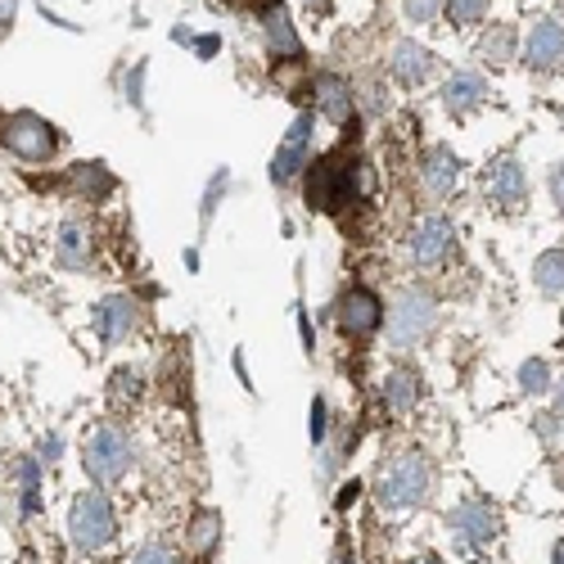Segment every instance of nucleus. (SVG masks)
<instances>
[{
    "instance_id": "nucleus-8",
    "label": "nucleus",
    "mask_w": 564,
    "mask_h": 564,
    "mask_svg": "<svg viewBox=\"0 0 564 564\" xmlns=\"http://www.w3.org/2000/svg\"><path fill=\"white\" fill-rule=\"evenodd\" d=\"M456 240H460V230L443 208L415 213L411 226L402 230V258H406L411 271H438V267L452 262Z\"/></svg>"
},
{
    "instance_id": "nucleus-5",
    "label": "nucleus",
    "mask_w": 564,
    "mask_h": 564,
    "mask_svg": "<svg viewBox=\"0 0 564 564\" xmlns=\"http://www.w3.org/2000/svg\"><path fill=\"white\" fill-rule=\"evenodd\" d=\"M64 533H68V546L86 560H100L118 546L122 538V520H118V506L105 488H82L73 501H68V520H64Z\"/></svg>"
},
{
    "instance_id": "nucleus-27",
    "label": "nucleus",
    "mask_w": 564,
    "mask_h": 564,
    "mask_svg": "<svg viewBox=\"0 0 564 564\" xmlns=\"http://www.w3.org/2000/svg\"><path fill=\"white\" fill-rule=\"evenodd\" d=\"M140 398H145V370H135V366H118L109 375V406L122 415L131 406H140Z\"/></svg>"
},
{
    "instance_id": "nucleus-19",
    "label": "nucleus",
    "mask_w": 564,
    "mask_h": 564,
    "mask_svg": "<svg viewBox=\"0 0 564 564\" xmlns=\"http://www.w3.org/2000/svg\"><path fill=\"white\" fill-rule=\"evenodd\" d=\"M488 96H492V86H488V77L479 73V68H456L447 82H443V90H438V105H443V113L447 118H469V113H479L484 105H488Z\"/></svg>"
},
{
    "instance_id": "nucleus-46",
    "label": "nucleus",
    "mask_w": 564,
    "mask_h": 564,
    "mask_svg": "<svg viewBox=\"0 0 564 564\" xmlns=\"http://www.w3.org/2000/svg\"><path fill=\"white\" fill-rule=\"evenodd\" d=\"M551 411L564 420V380H555V389H551Z\"/></svg>"
},
{
    "instance_id": "nucleus-11",
    "label": "nucleus",
    "mask_w": 564,
    "mask_h": 564,
    "mask_svg": "<svg viewBox=\"0 0 564 564\" xmlns=\"http://www.w3.org/2000/svg\"><path fill=\"white\" fill-rule=\"evenodd\" d=\"M479 185H484V204H488L492 213H501V217L524 213L529 199H533V181H529V167L520 163V154H497V159L484 167Z\"/></svg>"
},
{
    "instance_id": "nucleus-36",
    "label": "nucleus",
    "mask_w": 564,
    "mask_h": 564,
    "mask_svg": "<svg viewBox=\"0 0 564 564\" xmlns=\"http://www.w3.org/2000/svg\"><path fill=\"white\" fill-rule=\"evenodd\" d=\"M529 430L538 434V443H542V447H555V443H560V434H564V420H560L555 411H542V415H533V420H529Z\"/></svg>"
},
{
    "instance_id": "nucleus-15",
    "label": "nucleus",
    "mask_w": 564,
    "mask_h": 564,
    "mask_svg": "<svg viewBox=\"0 0 564 564\" xmlns=\"http://www.w3.org/2000/svg\"><path fill=\"white\" fill-rule=\"evenodd\" d=\"M520 64L538 77H551L564 68V19L560 14H542L529 28V36L520 45Z\"/></svg>"
},
{
    "instance_id": "nucleus-2",
    "label": "nucleus",
    "mask_w": 564,
    "mask_h": 564,
    "mask_svg": "<svg viewBox=\"0 0 564 564\" xmlns=\"http://www.w3.org/2000/svg\"><path fill=\"white\" fill-rule=\"evenodd\" d=\"M77 460H82V475L90 488H122L131 479V469L140 460V447L131 438V430L122 425L118 415H105L96 420L86 434H82V447H77Z\"/></svg>"
},
{
    "instance_id": "nucleus-41",
    "label": "nucleus",
    "mask_w": 564,
    "mask_h": 564,
    "mask_svg": "<svg viewBox=\"0 0 564 564\" xmlns=\"http://www.w3.org/2000/svg\"><path fill=\"white\" fill-rule=\"evenodd\" d=\"M19 23V0H0V36Z\"/></svg>"
},
{
    "instance_id": "nucleus-12",
    "label": "nucleus",
    "mask_w": 564,
    "mask_h": 564,
    "mask_svg": "<svg viewBox=\"0 0 564 564\" xmlns=\"http://www.w3.org/2000/svg\"><path fill=\"white\" fill-rule=\"evenodd\" d=\"M90 330H96V344L105 352L113 348H127L140 330H145V303L135 294H105L96 307H90Z\"/></svg>"
},
{
    "instance_id": "nucleus-33",
    "label": "nucleus",
    "mask_w": 564,
    "mask_h": 564,
    "mask_svg": "<svg viewBox=\"0 0 564 564\" xmlns=\"http://www.w3.org/2000/svg\"><path fill=\"white\" fill-rule=\"evenodd\" d=\"M357 109H361L366 118H384V113H389V90H384L380 82H361V86H357Z\"/></svg>"
},
{
    "instance_id": "nucleus-31",
    "label": "nucleus",
    "mask_w": 564,
    "mask_h": 564,
    "mask_svg": "<svg viewBox=\"0 0 564 564\" xmlns=\"http://www.w3.org/2000/svg\"><path fill=\"white\" fill-rule=\"evenodd\" d=\"M488 10H492V0H443V19L452 28H475L488 19Z\"/></svg>"
},
{
    "instance_id": "nucleus-4",
    "label": "nucleus",
    "mask_w": 564,
    "mask_h": 564,
    "mask_svg": "<svg viewBox=\"0 0 564 564\" xmlns=\"http://www.w3.org/2000/svg\"><path fill=\"white\" fill-rule=\"evenodd\" d=\"M361 181H366V163L348 145H339L330 154L312 159V167L303 176V204H307V213L335 217L361 199Z\"/></svg>"
},
{
    "instance_id": "nucleus-26",
    "label": "nucleus",
    "mask_w": 564,
    "mask_h": 564,
    "mask_svg": "<svg viewBox=\"0 0 564 564\" xmlns=\"http://www.w3.org/2000/svg\"><path fill=\"white\" fill-rule=\"evenodd\" d=\"M555 380L560 375H555V366L546 357H524L520 370H514V389H520L524 398H551Z\"/></svg>"
},
{
    "instance_id": "nucleus-40",
    "label": "nucleus",
    "mask_w": 564,
    "mask_h": 564,
    "mask_svg": "<svg viewBox=\"0 0 564 564\" xmlns=\"http://www.w3.org/2000/svg\"><path fill=\"white\" fill-rule=\"evenodd\" d=\"M191 51H195L199 59H213V55L221 51V36H217V32H208V36H195V41H191Z\"/></svg>"
},
{
    "instance_id": "nucleus-9",
    "label": "nucleus",
    "mask_w": 564,
    "mask_h": 564,
    "mask_svg": "<svg viewBox=\"0 0 564 564\" xmlns=\"http://www.w3.org/2000/svg\"><path fill=\"white\" fill-rule=\"evenodd\" d=\"M384 294L366 285V280H348V285L335 294L330 303V316H335V330L348 339V344H370L375 335H384Z\"/></svg>"
},
{
    "instance_id": "nucleus-48",
    "label": "nucleus",
    "mask_w": 564,
    "mask_h": 564,
    "mask_svg": "<svg viewBox=\"0 0 564 564\" xmlns=\"http://www.w3.org/2000/svg\"><path fill=\"white\" fill-rule=\"evenodd\" d=\"M185 271H199V249H185Z\"/></svg>"
},
{
    "instance_id": "nucleus-23",
    "label": "nucleus",
    "mask_w": 564,
    "mask_h": 564,
    "mask_svg": "<svg viewBox=\"0 0 564 564\" xmlns=\"http://www.w3.org/2000/svg\"><path fill=\"white\" fill-rule=\"evenodd\" d=\"M41 475H45V465H41L32 452H23V456L14 460V514H19L23 524H28V520H36V514L45 510Z\"/></svg>"
},
{
    "instance_id": "nucleus-45",
    "label": "nucleus",
    "mask_w": 564,
    "mask_h": 564,
    "mask_svg": "<svg viewBox=\"0 0 564 564\" xmlns=\"http://www.w3.org/2000/svg\"><path fill=\"white\" fill-rule=\"evenodd\" d=\"M402 564H447L443 555H434V551H415V555H406Z\"/></svg>"
},
{
    "instance_id": "nucleus-18",
    "label": "nucleus",
    "mask_w": 564,
    "mask_h": 564,
    "mask_svg": "<svg viewBox=\"0 0 564 564\" xmlns=\"http://www.w3.org/2000/svg\"><path fill=\"white\" fill-rule=\"evenodd\" d=\"M258 23H262V36H267V51H271V59L275 64H299V68H307V51H303V36L294 32V19H290V10L280 6V0H271V6H262L258 10Z\"/></svg>"
},
{
    "instance_id": "nucleus-34",
    "label": "nucleus",
    "mask_w": 564,
    "mask_h": 564,
    "mask_svg": "<svg viewBox=\"0 0 564 564\" xmlns=\"http://www.w3.org/2000/svg\"><path fill=\"white\" fill-rule=\"evenodd\" d=\"M145 77H150V64L140 59L127 77H122V100L131 105V109H145Z\"/></svg>"
},
{
    "instance_id": "nucleus-10",
    "label": "nucleus",
    "mask_w": 564,
    "mask_h": 564,
    "mask_svg": "<svg viewBox=\"0 0 564 564\" xmlns=\"http://www.w3.org/2000/svg\"><path fill=\"white\" fill-rule=\"evenodd\" d=\"M316 122H321L316 109H299V118L290 122L285 140L275 145V154L267 163V176H271L275 191H294V185H303V176H307V167L316 159Z\"/></svg>"
},
{
    "instance_id": "nucleus-47",
    "label": "nucleus",
    "mask_w": 564,
    "mask_h": 564,
    "mask_svg": "<svg viewBox=\"0 0 564 564\" xmlns=\"http://www.w3.org/2000/svg\"><path fill=\"white\" fill-rule=\"evenodd\" d=\"M546 564H564V533L551 538V551H546Z\"/></svg>"
},
{
    "instance_id": "nucleus-44",
    "label": "nucleus",
    "mask_w": 564,
    "mask_h": 564,
    "mask_svg": "<svg viewBox=\"0 0 564 564\" xmlns=\"http://www.w3.org/2000/svg\"><path fill=\"white\" fill-rule=\"evenodd\" d=\"M335 564H361L357 546H352V542H339V546H335Z\"/></svg>"
},
{
    "instance_id": "nucleus-20",
    "label": "nucleus",
    "mask_w": 564,
    "mask_h": 564,
    "mask_svg": "<svg viewBox=\"0 0 564 564\" xmlns=\"http://www.w3.org/2000/svg\"><path fill=\"white\" fill-rule=\"evenodd\" d=\"M64 191H68L77 204H105V199H113V191H118V176H113L109 163H100V159H82V163H73V167L64 172Z\"/></svg>"
},
{
    "instance_id": "nucleus-39",
    "label": "nucleus",
    "mask_w": 564,
    "mask_h": 564,
    "mask_svg": "<svg viewBox=\"0 0 564 564\" xmlns=\"http://www.w3.org/2000/svg\"><path fill=\"white\" fill-rule=\"evenodd\" d=\"M294 325H299V339H303V352L312 357V352H316V330H312V316H307V307H303V303H294Z\"/></svg>"
},
{
    "instance_id": "nucleus-24",
    "label": "nucleus",
    "mask_w": 564,
    "mask_h": 564,
    "mask_svg": "<svg viewBox=\"0 0 564 564\" xmlns=\"http://www.w3.org/2000/svg\"><path fill=\"white\" fill-rule=\"evenodd\" d=\"M520 45H524V36L514 32L510 23H488L484 36H479V51H475V55H479L484 68L497 73V68H510L514 59H520Z\"/></svg>"
},
{
    "instance_id": "nucleus-35",
    "label": "nucleus",
    "mask_w": 564,
    "mask_h": 564,
    "mask_svg": "<svg viewBox=\"0 0 564 564\" xmlns=\"http://www.w3.org/2000/svg\"><path fill=\"white\" fill-rule=\"evenodd\" d=\"M402 14H406V23L430 28L443 19V0H402Z\"/></svg>"
},
{
    "instance_id": "nucleus-38",
    "label": "nucleus",
    "mask_w": 564,
    "mask_h": 564,
    "mask_svg": "<svg viewBox=\"0 0 564 564\" xmlns=\"http://www.w3.org/2000/svg\"><path fill=\"white\" fill-rule=\"evenodd\" d=\"M361 492H370L361 479H344V484L335 488V514H348V510L361 501Z\"/></svg>"
},
{
    "instance_id": "nucleus-6",
    "label": "nucleus",
    "mask_w": 564,
    "mask_h": 564,
    "mask_svg": "<svg viewBox=\"0 0 564 564\" xmlns=\"http://www.w3.org/2000/svg\"><path fill=\"white\" fill-rule=\"evenodd\" d=\"M501 533H506V514H501V506L488 492H465V497L452 501V510H447V538H452V546L460 555L484 560L501 542Z\"/></svg>"
},
{
    "instance_id": "nucleus-29",
    "label": "nucleus",
    "mask_w": 564,
    "mask_h": 564,
    "mask_svg": "<svg viewBox=\"0 0 564 564\" xmlns=\"http://www.w3.org/2000/svg\"><path fill=\"white\" fill-rule=\"evenodd\" d=\"M127 564H185V551H176L167 538H145L140 546H131Z\"/></svg>"
},
{
    "instance_id": "nucleus-1",
    "label": "nucleus",
    "mask_w": 564,
    "mask_h": 564,
    "mask_svg": "<svg viewBox=\"0 0 564 564\" xmlns=\"http://www.w3.org/2000/svg\"><path fill=\"white\" fill-rule=\"evenodd\" d=\"M370 497L384 514H411V510H425L438 492V465L425 447H398L389 456H380L370 475Z\"/></svg>"
},
{
    "instance_id": "nucleus-7",
    "label": "nucleus",
    "mask_w": 564,
    "mask_h": 564,
    "mask_svg": "<svg viewBox=\"0 0 564 564\" xmlns=\"http://www.w3.org/2000/svg\"><path fill=\"white\" fill-rule=\"evenodd\" d=\"M0 150L14 163L45 167L64 154V131L32 109H14V113H0Z\"/></svg>"
},
{
    "instance_id": "nucleus-30",
    "label": "nucleus",
    "mask_w": 564,
    "mask_h": 564,
    "mask_svg": "<svg viewBox=\"0 0 564 564\" xmlns=\"http://www.w3.org/2000/svg\"><path fill=\"white\" fill-rule=\"evenodd\" d=\"M335 434V411H330V398L325 393H316L312 398V406H307V438H312V447H325V438Z\"/></svg>"
},
{
    "instance_id": "nucleus-13",
    "label": "nucleus",
    "mask_w": 564,
    "mask_h": 564,
    "mask_svg": "<svg viewBox=\"0 0 564 564\" xmlns=\"http://www.w3.org/2000/svg\"><path fill=\"white\" fill-rule=\"evenodd\" d=\"M415 176H420V191H425L434 204H447V199L460 195V185H465V159L452 145H443V140H434V145L420 150Z\"/></svg>"
},
{
    "instance_id": "nucleus-16",
    "label": "nucleus",
    "mask_w": 564,
    "mask_h": 564,
    "mask_svg": "<svg viewBox=\"0 0 564 564\" xmlns=\"http://www.w3.org/2000/svg\"><path fill=\"white\" fill-rule=\"evenodd\" d=\"M55 262L68 275H90V271H96V262H100L96 230H90L82 217H64L55 226Z\"/></svg>"
},
{
    "instance_id": "nucleus-22",
    "label": "nucleus",
    "mask_w": 564,
    "mask_h": 564,
    "mask_svg": "<svg viewBox=\"0 0 564 564\" xmlns=\"http://www.w3.org/2000/svg\"><path fill=\"white\" fill-rule=\"evenodd\" d=\"M375 393H380V406L389 411V415H411L415 406H420V375L411 370V366H393V370H384L380 375V384H375Z\"/></svg>"
},
{
    "instance_id": "nucleus-28",
    "label": "nucleus",
    "mask_w": 564,
    "mask_h": 564,
    "mask_svg": "<svg viewBox=\"0 0 564 564\" xmlns=\"http://www.w3.org/2000/svg\"><path fill=\"white\" fill-rule=\"evenodd\" d=\"M226 195H230V167H217L213 181L204 185V199H199V230L204 235H208V226H213V217H217V208H221Z\"/></svg>"
},
{
    "instance_id": "nucleus-42",
    "label": "nucleus",
    "mask_w": 564,
    "mask_h": 564,
    "mask_svg": "<svg viewBox=\"0 0 564 564\" xmlns=\"http://www.w3.org/2000/svg\"><path fill=\"white\" fill-rule=\"evenodd\" d=\"M230 366H235V375H240V384L253 393V375H249V361H245V352L235 348V357H230Z\"/></svg>"
},
{
    "instance_id": "nucleus-25",
    "label": "nucleus",
    "mask_w": 564,
    "mask_h": 564,
    "mask_svg": "<svg viewBox=\"0 0 564 564\" xmlns=\"http://www.w3.org/2000/svg\"><path fill=\"white\" fill-rule=\"evenodd\" d=\"M533 290L542 299H564V249L551 245L533 258Z\"/></svg>"
},
{
    "instance_id": "nucleus-32",
    "label": "nucleus",
    "mask_w": 564,
    "mask_h": 564,
    "mask_svg": "<svg viewBox=\"0 0 564 564\" xmlns=\"http://www.w3.org/2000/svg\"><path fill=\"white\" fill-rule=\"evenodd\" d=\"M64 452H68V443H64L59 430H45V434L36 438V447H32V456H36L45 469H59V465H64Z\"/></svg>"
},
{
    "instance_id": "nucleus-21",
    "label": "nucleus",
    "mask_w": 564,
    "mask_h": 564,
    "mask_svg": "<svg viewBox=\"0 0 564 564\" xmlns=\"http://www.w3.org/2000/svg\"><path fill=\"white\" fill-rule=\"evenodd\" d=\"M226 542V529H221V514L213 506H199L191 510V520H185V560L195 564H213L217 551Z\"/></svg>"
},
{
    "instance_id": "nucleus-14",
    "label": "nucleus",
    "mask_w": 564,
    "mask_h": 564,
    "mask_svg": "<svg viewBox=\"0 0 564 564\" xmlns=\"http://www.w3.org/2000/svg\"><path fill=\"white\" fill-rule=\"evenodd\" d=\"M312 109H316V118H325V122H335V127H352L357 118H361V109H357V86L344 77V73H335V68H321L316 77H312Z\"/></svg>"
},
{
    "instance_id": "nucleus-17",
    "label": "nucleus",
    "mask_w": 564,
    "mask_h": 564,
    "mask_svg": "<svg viewBox=\"0 0 564 564\" xmlns=\"http://www.w3.org/2000/svg\"><path fill=\"white\" fill-rule=\"evenodd\" d=\"M438 68H443V64H438V51H434V45L415 41V36L393 41V51H389V77H393L398 86L420 90L425 82H434Z\"/></svg>"
},
{
    "instance_id": "nucleus-3",
    "label": "nucleus",
    "mask_w": 564,
    "mask_h": 564,
    "mask_svg": "<svg viewBox=\"0 0 564 564\" xmlns=\"http://www.w3.org/2000/svg\"><path fill=\"white\" fill-rule=\"evenodd\" d=\"M443 325V303L430 285H420V280H406V285L393 290L389 299V312H384V339L398 357L406 352H420Z\"/></svg>"
},
{
    "instance_id": "nucleus-43",
    "label": "nucleus",
    "mask_w": 564,
    "mask_h": 564,
    "mask_svg": "<svg viewBox=\"0 0 564 564\" xmlns=\"http://www.w3.org/2000/svg\"><path fill=\"white\" fill-rule=\"evenodd\" d=\"M303 10L316 14V19H330L335 14V0H303Z\"/></svg>"
},
{
    "instance_id": "nucleus-37",
    "label": "nucleus",
    "mask_w": 564,
    "mask_h": 564,
    "mask_svg": "<svg viewBox=\"0 0 564 564\" xmlns=\"http://www.w3.org/2000/svg\"><path fill=\"white\" fill-rule=\"evenodd\" d=\"M546 195H551L555 217L564 221V159H555V163H551V172H546Z\"/></svg>"
}]
</instances>
